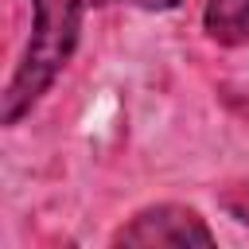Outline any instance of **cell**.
Listing matches in <instances>:
<instances>
[{
	"label": "cell",
	"instance_id": "cell-1",
	"mask_svg": "<svg viewBox=\"0 0 249 249\" xmlns=\"http://www.w3.org/2000/svg\"><path fill=\"white\" fill-rule=\"evenodd\" d=\"M86 0H31V35L27 47L0 93V124L16 128L70 66L82 39Z\"/></svg>",
	"mask_w": 249,
	"mask_h": 249
},
{
	"label": "cell",
	"instance_id": "cell-2",
	"mask_svg": "<svg viewBox=\"0 0 249 249\" xmlns=\"http://www.w3.org/2000/svg\"><path fill=\"white\" fill-rule=\"evenodd\" d=\"M113 249H210L214 230L187 202H152L140 206L124 226L109 233Z\"/></svg>",
	"mask_w": 249,
	"mask_h": 249
},
{
	"label": "cell",
	"instance_id": "cell-3",
	"mask_svg": "<svg viewBox=\"0 0 249 249\" xmlns=\"http://www.w3.org/2000/svg\"><path fill=\"white\" fill-rule=\"evenodd\" d=\"M202 35L218 47H245L249 43V0H206Z\"/></svg>",
	"mask_w": 249,
	"mask_h": 249
},
{
	"label": "cell",
	"instance_id": "cell-4",
	"mask_svg": "<svg viewBox=\"0 0 249 249\" xmlns=\"http://www.w3.org/2000/svg\"><path fill=\"white\" fill-rule=\"evenodd\" d=\"M218 206H222L237 226H249V179L222 187V191H218Z\"/></svg>",
	"mask_w": 249,
	"mask_h": 249
},
{
	"label": "cell",
	"instance_id": "cell-5",
	"mask_svg": "<svg viewBox=\"0 0 249 249\" xmlns=\"http://www.w3.org/2000/svg\"><path fill=\"white\" fill-rule=\"evenodd\" d=\"M136 8H144V12H171V8H179V0H140Z\"/></svg>",
	"mask_w": 249,
	"mask_h": 249
},
{
	"label": "cell",
	"instance_id": "cell-6",
	"mask_svg": "<svg viewBox=\"0 0 249 249\" xmlns=\"http://www.w3.org/2000/svg\"><path fill=\"white\" fill-rule=\"evenodd\" d=\"M109 4H140V0H86V8H109Z\"/></svg>",
	"mask_w": 249,
	"mask_h": 249
}]
</instances>
